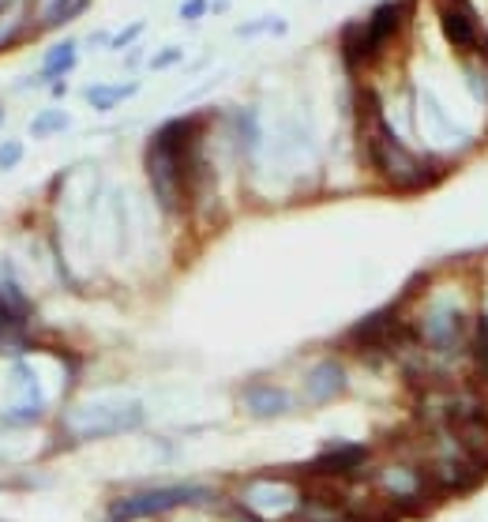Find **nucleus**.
Listing matches in <instances>:
<instances>
[{
	"label": "nucleus",
	"instance_id": "nucleus-1",
	"mask_svg": "<svg viewBox=\"0 0 488 522\" xmlns=\"http://www.w3.org/2000/svg\"><path fill=\"white\" fill-rule=\"evenodd\" d=\"M143 166L158 207L173 218L184 215L211 188V166L203 158V121L199 117L166 121L147 139Z\"/></svg>",
	"mask_w": 488,
	"mask_h": 522
},
{
	"label": "nucleus",
	"instance_id": "nucleus-15",
	"mask_svg": "<svg viewBox=\"0 0 488 522\" xmlns=\"http://www.w3.org/2000/svg\"><path fill=\"white\" fill-rule=\"evenodd\" d=\"M68 128V113L64 109H42L38 117H34L31 124V136H57V132H64Z\"/></svg>",
	"mask_w": 488,
	"mask_h": 522
},
{
	"label": "nucleus",
	"instance_id": "nucleus-9",
	"mask_svg": "<svg viewBox=\"0 0 488 522\" xmlns=\"http://www.w3.org/2000/svg\"><path fill=\"white\" fill-rule=\"evenodd\" d=\"M402 23H406V4L402 0H383V4L372 8V16L365 19V31L372 38V46L383 53V46L402 31Z\"/></svg>",
	"mask_w": 488,
	"mask_h": 522
},
{
	"label": "nucleus",
	"instance_id": "nucleus-23",
	"mask_svg": "<svg viewBox=\"0 0 488 522\" xmlns=\"http://www.w3.org/2000/svg\"><path fill=\"white\" fill-rule=\"evenodd\" d=\"M0 121H4V106H0Z\"/></svg>",
	"mask_w": 488,
	"mask_h": 522
},
{
	"label": "nucleus",
	"instance_id": "nucleus-8",
	"mask_svg": "<svg viewBox=\"0 0 488 522\" xmlns=\"http://www.w3.org/2000/svg\"><path fill=\"white\" fill-rule=\"evenodd\" d=\"M244 410L260 421H271V417H286L293 410V395L286 387L278 384H248L241 391Z\"/></svg>",
	"mask_w": 488,
	"mask_h": 522
},
{
	"label": "nucleus",
	"instance_id": "nucleus-14",
	"mask_svg": "<svg viewBox=\"0 0 488 522\" xmlns=\"http://www.w3.org/2000/svg\"><path fill=\"white\" fill-rule=\"evenodd\" d=\"M91 0H53L49 12L42 16V27H64L68 19H76Z\"/></svg>",
	"mask_w": 488,
	"mask_h": 522
},
{
	"label": "nucleus",
	"instance_id": "nucleus-2",
	"mask_svg": "<svg viewBox=\"0 0 488 522\" xmlns=\"http://www.w3.org/2000/svg\"><path fill=\"white\" fill-rule=\"evenodd\" d=\"M361 143H365L368 166L398 192H421V188H432L443 177V166H436L432 158L413 154L383 117L361 128Z\"/></svg>",
	"mask_w": 488,
	"mask_h": 522
},
{
	"label": "nucleus",
	"instance_id": "nucleus-3",
	"mask_svg": "<svg viewBox=\"0 0 488 522\" xmlns=\"http://www.w3.org/2000/svg\"><path fill=\"white\" fill-rule=\"evenodd\" d=\"M376 496L387 507H395L398 515H425L443 492L436 489V481L428 477V470L417 459H391L376 470Z\"/></svg>",
	"mask_w": 488,
	"mask_h": 522
},
{
	"label": "nucleus",
	"instance_id": "nucleus-13",
	"mask_svg": "<svg viewBox=\"0 0 488 522\" xmlns=\"http://www.w3.org/2000/svg\"><path fill=\"white\" fill-rule=\"evenodd\" d=\"M136 94V83H117V87H87V102L94 109H113L121 106L124 98H132Z\"/></svg>",
	"mask_w": 488,
	"mask_h": 522
},
{
	"label": "nucleus",
	"instance_id": "nucleus-6",
	"mask_svg": "<svg viewBox=\"0 0 488 522\" xmlns=\"http://www.w3.org/2000/svg\"><path fill=\"white\" fill-rule=\"evenodd\" d=\"M368 462H372V447L368 444H335V447H327V451H320L316 459L308 462L305 474L331 477V481H338V477L361 474Z\"/></svg>",
	"mask_w": 488,
	"mask_h": 522
},
{
	"label": "nucleus",
	"instance_id": "nucleus-21",
	"mask_svg": "<svg viewBox=\"0 0 488 522\" xmlns=\"http://www.w3.org/2000/svg\"><path fill=\"white\" fill-rule=\"evenodd\" d=\"M173 61H181V49H166V53H158L151 68H169Z\"/></svg>",
	"mask_w": 488,
	"mask_h": 522
},
{
	"label": "nucleus",
	"instance_id": "nucleus-12",
	"mask_svg": "<svg viewBox=\"0 0 488 522\" xmlns=\"http://www.w3.org/2000/svg\"><path fill=\"white\" fill-rule=\"evenodd\" d=\"M72 64H76V42H61V46H53L46 53L42 79H46V83H57L64 72H72Z\"/></svg>",
	"mask_w": 488,
	"mask_h": 522
},
{
	"label": "nucleus",
	"instance_id": "nucleus-7",
	"mask_svg": "<svg viewBox=\"0 0 488 522\" xmlns=\"http://www.w3.org/2000/svg\"><path fill=\"white\" fill-rule=\"evenodd\" d=\"M346 387H350V372H346V365L338 357H323L320 365H312L305 376V391L312 406L335 402L338 395H346Z\"/></svg>",
	"mask_w": 488,
	"mask_h": 522
},
{
	"label": "nucleus",
	"instance_id": "nucleus-22",
	"mask_svg": "<svg viewBox=\"0 0 488 522\" xmlns=\"http://www.w3.org/2000/svg\"><path fill=\"white\" fill-rule=\"evenodd\" d=\"M8 4H12V0H0V16H4V12H8Z\"/></svg>",
	"mask_w": 488,
	"mask_h": 522
},
{
	"label": "nucleus",
	"instance_id": "nucleus-5",
	"mask_svg": "<svg viewBox=\"0 0 488 522\" xmlns=\"http://www.w3.org/2000/svg\"><path fill=\"white\" fill-rule=\"evenodd\" d=\"M417 327V342L421 350H432V354H455L462 342H470V312L462 305H436L432 312H425L421 320L413 323Z\"/></svg>",
	"mask_w": 488,
	"mask_h": 522
},
{
	"label": "nucleus",
	"instance_id": "nucleus-18",
	"mask_svg": "<svg viewBox=\"0 0 488 522\" xmlns=\"http://www.w3.org/2000/svg\"><path fill=\"white\" fill-rule=\"evenodd\" d=\"M19 158H23V143H0V169H12L19 166Z\"/></svg>",
	"mask_w": 488,
	"mask_h": 522
},
{
	"label": "nucleus",
	"instance_id": "nucleus-20",
	"mask_svg": "<svg viewBox=\"0 0 488 522\" xmlns=\"http://www.w3.org/2000/svg\"><path fill=\"white\" fill-rule=\"evenodd\" d=\"M139 31H143V23H132L128 31H121V34H117V38H113V49H124V46H128V42H136Z\"/></svg>",
	"mask_w": 488,
	"mask_h": 522
},
{
	"label": "nucleus",
	"instance_id": "nucleus-19",
	"mask_svg": "<svg viewBox=\"0 0 488 522\" xmlns=\"http://www.w3.org/2000/svg\"><path fill=\"white\" fill-rule=\"evenodd\" d=\"M207 12V0H184L181 4V19H199Z\"/></svg>",
	"mask_w": 488,
	"mask_h": 522
},
{
	"label": "nucleus",
	"instance_id": "nucleus-16",
	"mask_svg": "<svg viewBox=\"0 0 488 522\" xmlns=\"http://www.w3.org/2000/svg\"><path fill=\"white\" fill-rule=\"evenodd\" d=\"M19 34H23V0H19V8H16V16H0V53L8 46H16L19 42Z\"/></svg>",
	"mask_w": 488,
	"mask_h": 522
},
{
	"label": "nucleus",
	"instance_id": "nucleus-17",
	"mask_svg": "<svg viewBox=\"0 0 488 522\" xmlns=\"http://www.w3.org/2000/svg\"><path fill=\"white\" fill-rule=\"evenodd\" d=\"M42 414H46V402H27V406L8 410V414H4V421H8V425H27V421H38Z\"/></svg>",
	"mask_w": 488,
	"mask_h": 522
},
{
	"label": "nucleus",
	"instance_id": "nucleus-4",
	"mask_svg": "<svg viewBox=\"0 0 488 522\" xmlns=\"http://www.w3.org/2000/svg\"><path fill=\"white\" fill-rule=\"evenodd\" d=\"M214 500L211 489L203 485H166V489H143V492H128L117 504H109L106 522H139V519H158L166 511H177V507H192V504H207Z\"/></svg>",
	"mask_w": 488,
	"mask_h": 522
},
{
	"label": "nucleus",
	"instance_id": "nucleus-10",
	"mask_svg": "<svg viewBox=\"0 0 488 522\" xmlns=\"http://www.w3.org/2000/svg\"><path fill=\"white\" fill-rule=\"evenodd\" d=\"M342 61H346L350 72H361V68L380 61V49L372 46L365 23H350V27L342 31Z\"/></svg>",
	"mask_w": 488,
	"mask_h": 522
},
{
	"label": "nucleus",
	"instance_id": "nucleus-11",
	"mask_svg": "<svg viewBox=\"0 0 488 522\" xmlns=\"http://www.w3.org/2000/svg\"><path fill=\"white\" fill-rule=\"evenodd\" d=\"M0 312L12 323H19V327H27V320H31V312H34L31 297L19 290L16 275H12L4 263H0Z\"/></svg>",
	"mask_w": 488,
	"mask_h": 522
}]
</instances>
